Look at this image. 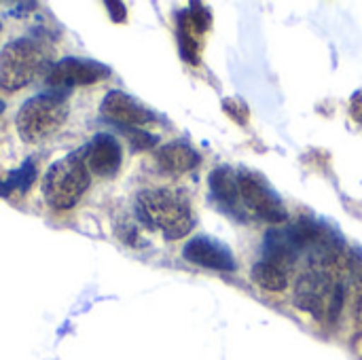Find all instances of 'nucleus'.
I'll list each match as a JSON object with an SVG mask.
<instances>
[{"mask_svg": "<svg viewBox=\"0 0 362 360\" xmlns=\"http://www.w3.org/2000/svg\"><path fill=\"white\" fill-rule=\"evenodd\" d=\"M138 219L151 227L161 229L168 240L185 238L193 229V212L189 202L170 189H146L136 199Z\"/></svg>", "mask_w": 362, "mask_h": 360, "instance_id": "f257e3e1", "label": "nucleus"}, {"mask_svg": "<svg viewBox=\"0 0 362 360\" xmlns=\"http://www.w3.org/2000/svg\"><path fill=\"white\" fill-rule=\"evenodd\" d=\"M70 112V98L64 89H51L25 100L17 112L19 138L38 144L62 129Z\"/></svg>", "mask_w": 362, "mask_h": 360, "instance_id": "f03ea898", "label": "nucleus"}, {"mask_svg": "<svg viewBox=\"0 0 362 360\" xmlns=\"http://www.w3.org/2000/svg\"><path fill=\"white\" fill-rule=\"evenodd\" d=\"M91 185V172L87 168V149L74 151L55 161L42 180L45 202L55 210L74 208Z\"/></svg>", "mask_w": 362, "mask_h": 360, "instance_id": "7ed1b4c3", "label": "nucleus"}, {"mask_svg": "<svg viewBox=\"0 0 362 360\" xmlns=\"http://www.w3.org/2000/svg\"><path fill=\"white\" fill-rule=\"evenodd\" d=\"M47 49L34 38H17L0 51V89L19 91L28 87L47 66Z\"/></svg>", "mask_w": 362, "mask_h": 360, "instance_id": "20e7f679", "label": "nucleus"}, {"mask_svg": "<svg viewBox=\"0 0 362 360\" xmlns=\"http://www.w3.org/2000/svg\"><path fill=\"white\" fill-rule=\"evenodd\" d=\"M295 303L329 325L337 323L346 303L344 284H333L327 274L310 272L297 280Z\"/></svg>", "mask_w": 362, "mask_h": 360, "instance_id": "39448f33", "label": "nucleus"}, {"mask_svg": "<svg viewBox=\"0 0 362 360\" xmlns=\"http://www.w3.org/2000/svg\"><path fill=\"white\" fill-rule=\"evenodd\" d=\"M110 74V68H106L100 62L93 59H81V57H66L62 62H55L47 74V83L53 89H72L78 85H91L98 81H104Z\"/></svg>", "mask_w": 362, "mask_h": 360, "instance_id": "423d86ee", "label": "nucleus"}, {"mask_svg": "<svg viewBox=\"0 0 362 360\" xmlns=\"http://www.w3.org/2000/svg\"><path fill=\"white\" fill-rule=\"evenodd\" d=\"M240 185V197L246 202V206L257 212L267 223H282L286 221V208L278 199V195L257 176L250 172H242L238 176Z\"/></svg>", "mask_w": 362, "mask_h": 360, "instance_id": "0eeeda50", "label": "nucleus"}, {"mask_svg": "<svg viewBox=\"0 0 362 360\" xmlns=\"http://www.w3.org/2000/svg\"><path fill=\"white\" fill-rule=\"evenodd\" d=\"M212 25V15L202 4H193L189 11L178 15V42L180 53L189 64H199L202 57V36Z\"/></svg>", "mask_w": 362, "mask_h": 360, "instance_id": "6e6552de", "label": "nucleus"}, {"mask_svg": "<svg viewBox=\"0 0 362 360\" xmlns=\"http://www.w3.org/2000/svg\"><path fill=\"white\" fill-rule=\"evenodd\" d=\"M102 115L123 127H142L153 121V112L123 91H110L102 100Z\"/></svg>", "mask_w": 362, "mask_h": 360, "instance_id": "1a4fd4ad", "label": "nucleus"}, {"mask_svg": "<svg viewBox=\"0 0 362 360\" xmlns=\"http://www.w3.org/2000/svg\"><path fill=\"white\" fill-rule=\"evenodd\" d=\"M121 163H123V151L115 136L98 134L87 146V168L95 176L112 178L121 170Z\"/></svg>", "mask_w": 362, "mask_h": 360, "instance_id": "9d476101", "label": "nucleus"}, {"mask_svg": "<svg viewBox=\"0 0 362 360\" xmlns=\"http://www.w3.org/2000/svg\"><path fill=\"white\" fill-rule=\"evenodd\" d=\"M182 257L199 267H210V269H223V272H233L235 269V259L227 246H223L216 240L210 238H193L185 250Z\"/></svg>", "mask_w": 362, "mask_h": 360, "instance_id": "9b49d317", "label": "nucleus"}, {"mask_svg": "<svg viewBox=\"0 0 362 360\" xmlns=\"http://www.w3.org/2000/svg\"><path fill=\"white\" fill-rule=\"evenodd\" d=\"M155 159H157V166L163 172H168V174H185V172L197 168L199 161H202L199 153L191 144H187V142H170V144H163L157 151Z\"/></svg>", "mask_w": 362, "mask_h": 360, "instance_id": "f8f14e48", "label": "nucleus"}, {"mask_svg": "<svg viewBox=\"0 0 362 360\" xmlns=\"http://www.w3.org/2000/svg\"><path fill=\"white\" fill-rule=\"evenodd\" d=\"M210 189L216 195V199L221 204H225L227 208H235L240 197V185H238V176L229 170V168H216L210 174Z\"/></svg>", "mask_w": 362, "mask_h": 360, "instance_id": "ddd939ff", "label": "nucleus"}, {"mask_svg": "<svg viewBox=\"0 0 362 360\" xmlns=\"http://www.w3.org/2000/svg\"><path fill=\"white\" fill-rule=\"evenodd\" d=\"M252 280L269 293H282L288 286L286 269L272 261H259L252 267Z\"/></svg>", "mask_w": 362, "mask_h": 360, "instance_id": "4468645a", "label": "nucleus"}, {"mask_svg": "<svg viewBox=\"0 0 362 360\" xmlns=\"http://www.w3.org/2000/svg\"><path fill=\"white\" fill-rule=\"evenodd\" d=\"M223 106H225V112L231 119H235V123H240V125L248 123V108H246V104H242L240 100H225Z\"/></svg>", "mask_w": 362, "mask_h": 360, "instance_id": "2eb2a0df", "label": "nucleus"}, {"mask_svg": "<svg viewBox=\"0 0 362 360\" xmlns=\"http://www.w3.org/2000/svg\"><path fill=\"white\" fill-rule=\"evenodd\" d=\"M127 136H129L134 149H138V151H140V149H148V146H153V144L157 142V138L151 136V134L144 132V129H127Z\"/></svg>", "mask_w": 362, "mask_h": 360, "instance_id": "dca6fc26", "label": "nucleus"}, {"mask_svg": "<svg viewBox=\"0 0 362 360\" xmlns=\"http://www.w3.org/2000/svg\"><path fill=\"white\" fill-rule=\"evenodd\" d=\"M350 112L356 121H362V91H358L354 98H352V106H350Z\"/></svg>", "mask_w": 362, "mask_h": 360, "instance_id": "f3484780", "label": "nucleus"}, {"mask_svg": "<svg viewBox=\"0 0 362 360\" xmlns=\"http://www.w3.org/2000/svg\"><path fill=\"white\" fill-rule=\"evenodd\" d=\"M2 112H4V102L0 100V115H2Z\"/></svg>", "mask_w": 362, "mask_h": 360, "instance_id": "a211bd4d", "label": "nucleus"}]
</instances>
